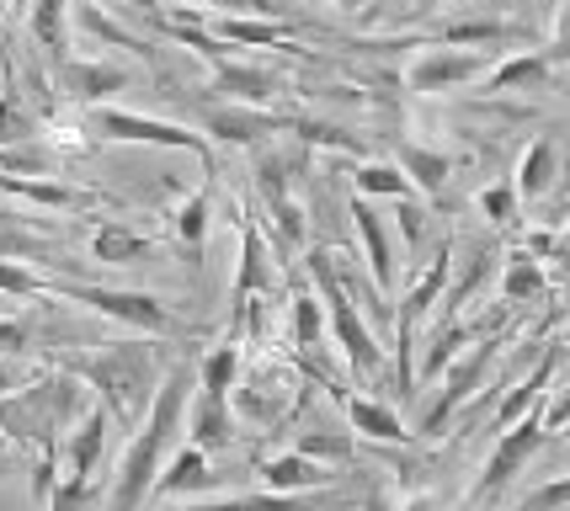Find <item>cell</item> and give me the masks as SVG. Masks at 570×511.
Returning a JSON list of instances; mask_svg holds the SVG:
<instances>
[{"label": "cell", "mask_w": 570, "mask_h": 511, "mask_svg": "<svg viewBox=\"0 0 570 511\" xmlns=\"http://www.w3.org/2000/svg\"><path fill=\"white\" fill-rule=\"evenodd\" d=\"M193 390H198V357L181 352V357H171V367H166V379H160V390L149 400L145 421L128 432L124 453H118V469H112V480H107L101 511H145L149 501H155V485H160L166 463H171V453L187 442Z\"/></svg>", "instance_id": "obj_1"}, {"label": "cell", "mask_w": 570, "mask_h": 511, "mask_svg": "<svg viewBox=\"0 0 570 511\" xmlns=\"http://www.w3.org/2000/svg\"><path fill=\"white\" fill-rule=\"evenodd\" d=\"M59 367H70L75 379H86L97 400L112 411L118 426H139L149 411V400L166 379V352H160V336H128V341H101L97 352H70Z\"/></svg>", "instance_id": "obj_2"}, {"label": "cell", "mask_w": 570, "mask_h": 511, "mask_svg": "<svg viewBox=\"0 0 570 511\" xmlns=\"http://www.w3.org/2000/svg\"><path fill=\"white\" fill-rule=\"evenodd\" d=\"M86 415V379L70 367L32 373L27 384L0 394V432L27 448H59V438Z\"/></svg>", "instance_id": "obj_3"}, {"label": "cell", "mask_w": 570, "mask_h": 511, "mask_svg": "<svg viewBox=\"0 0 570 511\" xmlns=\"http://www.w3.org/2000/svg\"><path fill=\"white\" fill-rule=\"evenodd\" d=\"M304 267H309V283H315V293H321V304H325L336 352L347 357L352 384H357V390L379 384V379H384V346L373 336V320H363V309H357V293H352L347 277L336 272V250H331V245H315V250L304 256Z\"/></svg>", "instance_id": "obj_4"}, {"label": "cell", "mask_w": 570, "mask_h": 511, "mask_svg": "<svg viewBox=\"0 0 570 511\" xmlns=\"http://www.w3.org/2000/svg\"><path fill=\"white\" fill-rule=\"evenodd\" d=\"M304 390H309V379L298 373L294 357H277L273 346H267V352H256V357L240 367V384L229 390V405H235V421L283 426V421L304 405Z\"/></svg>", "instance_id": "obj_5"}, {"label": "cell", "mask_w": 570, "mask_h": 511, "mask_svg": "<svg viewBox=\"0 0 570 511\" xmlns=\"http://www.w3.org/2000/svg\"><path fill=\"white\" fill-rule=\"evenodd\" d=\"M49 298H70L80 309H91L101 320H118L134 336H181V320L171 315V304H160L145 288H107V283H53Z\"/></svg>", "instance_id": "obj_6"}, {"label": "cell", "mask_w": 570, "mask_h": 511, "mask_svg": "<svg viewBox=\"0 0 570 511\" xmlns=\"http://www.w3.org/2000/svg\"><path fill=\"white\" fill-rule=\"evenodd\" d=\"M80 122L97 145H149V149H187L198 160H214V145L203 128H181V122L149 118V112H124V107H80Z\"/></svg>", "instance_id": "obj_7"}, {"label": "cell", "mask_w": 570, "mask_h": 511, "mask_svg": "<svg viewBox=\"0 0 570 511\" xmlns=\"http://www.w3.org/2000/svg\"><path fill=\"white\" fill-rule=\"evenodd\" d=\"M549 442H554V432L544 426V405H533L522 421H512L507 432H497V448H491L485 469L474 474V485H470V507H491V501H501L507 485L544 453Z\"/></svg>", "instance_id": "obj_8"}, {"label": "cell", "mask_w": 570, "mask_h": 511, "mask_svg": "<svg viewBox=\"0 0 570 511\" xmlns=\"http://www.w3.org/2000/svg\"><path fill=\"white\" fill-rule=\"evenodd\" d=\"M501 352V336H480L470 346V352H459L453 363H448L443 373V390H438V400L422 411V426H416V438H443L448 421L470 405L474 394H480V384H485V373H491V363H497Z\"/></svg>", "instance_id": "obj_9"}, {"label": "cell", "mask_w": 570, "mask_h": 511, "mask_svg": "<svg viewBox=\"0 0 570 511\" xmlns=\"http://www.w3.org/2000/svg\"><path fill=\"white\" fill-rule=\"evenodd\" d=\"M277 288V250L267 240V229L250 219V208H240V262H235V288H229V336L240 341V315L256 293Z\"/></svg>", "instance_id": "obj_10"}, {"label": "cell", "mask_w": 570, "mask_h": 511, "mask_svg": "<svg viewBox=\"0 0 570 511\" xmlns=\"http://www.w3.org/2000/svg\"><path fill=\"white\" fill-rule=\"evenodd\" d=\"M491 75V53L480 49H453V43H438V49H422L405 70V91L416 97H443V91H459V86H474Z\"/></svg>", "instance_id": "obj_11"}, {"label": "cell", "mask_w": 570, "mask_h": 511, "mask_svg": "<svg viewBox=\"0 0 570 511\" xmlns=\"http://www.w3.org/2000/svg\"><path fill=\"white\" fill-rule=\"evenodd\" d=\"M198 128L208 134V139H219V145H267V139H277V134H288V118H277V112H267V107H256V101H208L203 107Z\"/></svg>", "instance_id": "obj_12"}, {"label": "cell", "mask_w": 570, "mask_h": 511, "mask_svg": "<svg viewBox=\"0 0 570 511\" xmlns=\"http://www.w3.org/2000/svg\"><path fill=\"white\" fill-rule=\"evenodd\" d=\"M112 411L107 405H86V415L75 421L70 432L59 438V474H75V480H107L101 463H107V442H112Z\"/></svg>", "instance_id": "obj_13"}, {"label": "cell", "mask_w": 570, "mask_h": 511, "mask_svg": "<svg viewBox=\"0 0 570 511\" xmlns=\"http://www.w3.org/2000/svg\"><path fill=\"white\" fill-rule=\"evenodd\" d=\"M347 214L357 224V245H363V267H368L373 288L384 298H395L400 288V256H395V235H390V219L373 208V197H347Z\"/></svg>", "instance_id": "obj_14"}, {"label": "cell", "mask_w": 570, "mask_h": 511, "mask_svg": "<svg viewBox=\"0 0 570 511\" xmlns=\"http://www.w3.org/2000/svg\"><path fill=\"white\" fill-rule=\"evenodd\" d=\"M128 86V70L124 65H101V59H65V65H53V91L59 101H70V107H97L107 101L112 91H124Z\"/></svg>", "instance_id": "obj_15"}, {"label": "cell", "mask_w": 570, "mask_h": 511, "mask_svg": "<svg viewBox=\"0 0 570 511\" xmlns=\"http://www.w3.org/2000/svg\"><path fill=\"white\" fill-rule=\"evenodd\" d=\"M256 474H262V490H277V495H315V490H331L342 474H336V463H321L309 459V453H267V459L256 463Z\"/></svg>", "instance_id": "obj_16"}, {"label": "cell", "mask_w": 570, "mask_h": 511, "mask_svg": "<svg viewBox=\"0 0 570 511\" xmlns=\"http://www.w3.org/2000/svg\"><path fill=\"white\" fill-rule=\"evenodd\" d=\"M187 442H198L203 453H229L235 448V405L224 390H193V405H187Z\"/></svg>", "instance_id": "obj_17"}, {"label": "cell", "mask_w": 570, "mask_h": 511, "mask_svg": "<svg viewBox=\"0 0 570 511\" xmlns=\"http://www.w3.org/2000/svg\"><path fill=\"white\" fill-rule=\"evenodd\" d=\"M560 166H566V149H560V139L554 134H539L533 145L522 149L518 160V197L522 208H544L549 197H554V187H560Z\"/></svg>", "instance_id": "obj_18"}, {"label": "cell", "mask_w": 570, "mask_h": 511, "mask_svg": "<svg viewBox=\"0 0 570 511\" xmlns=\"http://www.w3.org/2000/svg\"><path fill=\"white\" fill-rule=\"evenodd\" d=\"M560 363H566V346L554 341V346H549L544 357H539V363L528 367V373H522V379H518V384H512V390L501 394V405H497V411H491V426H497V432H507V426H512V421H522V415L533 411V405H544L549 379L560 373Z\"/></svg>", "instance_id": "obj_19"}, {"label": "cell", "mask_w": 570, "mask_h": 511, "mask_svg": "<svg viewBox=\"0 0 570 511\" xmlns=\"http://www.w3.org/2000/svg\"><path fill=\"white\" fill-rule=\"evenodd\" d=\"M208 32L229 43V49H277V43H288L298 27L283 22V17H246V11H219V17H208Z\"/></svg>", "instance_id": "obj_20"}, {"label": "cell", "mask_w": 570, "mask_h": 511, "mask_svg": "<svg viewBox=\"0 0 570 511\" xmlns=\"http://www.w3.org/2000/svg\"><path fill=\"white\" fill-rule=\"evenodd\" d=\"M480 336H491L485 331V320H470V315H453V320H438V331H432V341H426V357L416 363V384H432V379H443L448 363L464 352V346H474Z\"/></svg>", "instance_id": "obj_21"}, {"label": "cell", "mask_w": 570, "mask_h": 511, "mask_svg": "<svg viewBox=\"0 0 570 511\" xmlns=\"http://www.w3.org/2000/svg\"><path fill=\"white\" fill-rule=\"evenodd\" d=\"M208 229H214V170H208V181H203L198 193H187V197H181V208L171 214V240L181 245L187 267H198V262H203V245H208Z\"/></svg>", "instance_id": "obj_22"}, {"label": "cell", "mask_w": 570, "mask_h": 511, "mask_svg": "<svg viewBox=\"0 0 570 511\" xmlns=\"http://www.w3.org/2000/svg\"><path fill=\"white\" fill-rule=\"evenodd\" d=\"M277 86H283V75L267 70V65H240V59H214V91L224 101H256V107H267L277 97Z\"/></svg>", "instance_id": "obj_23"}, {"label": "cell", "mask_w": 570, "mask_h": 511, "mask_svg": "<svg viewBox=\"0 0 570 511\" xmlns=\"http://www.w3.org/2000/svg\"><path fill=\"white\" fill-rule=\"evenodd\" d=\"M342 415H347V426L357 432V438H368V442H411L416 432H405V421H400L395 405H384V400H373V394H352L342 400Z\"/></svg>", "instance_id": "obj_24"}, {"label": "cell", "mask_w": 570, "mask_h": 511, "mask_svg": "<svg viewBox=\"0 0 570 511\" xmlns=\"http://www.w3.org/2000/svg\"><path fill=\"white\" fill-rule=\"evenodd\" d=\"M544 293H549V272L528 245L501 256V304L518 309V304H533V298H544Z\"/></svg>", "instance_id": "obj_25"}, {"label": "cell", "mask_w": 570, "mask_h": 511, "mask_svg": "<svg viewBox=\"0 0 570 511\" xmlns=\"http://www.w3.org/2000/svg\"><path fill=\"white\" fill-rule=\"evenodd\" d=\"M91 256L101 267H145L155 256V240L139 235V229H128V224H97L91 229Z\"/></svg>", "instance_id": "obj_26"}, {"label": "cell", "mask_w": 570, "mask_h": 511, "mask_svg": "<svg viewBox=\"0 0 570 511\" xmlns=\"http://www.w3.org/2000/svg\"><path fill=\"white\" fill-rule=\"evenodd\" d=\"M549 70H554L549 49L512 53V59L491 65V75H485V91H491V97H507V91H539V86L549 80Z\"/></svg>", "instance_id": "obj_27"}, {"label": "cell", "mask_w": 570, "mask_h": 511, "mask_svg": "<svg viewBox=\"0 0 570 511\" xmlns=\"http://www.w3.org/2000/svg\"><path fill=\"white\" fill-rule=\"evenodd\" d=\"M181 490H198V495H214V469H208V453H203L198 442H181L166 463V474H160V485H155V501L160 495H181Z\"/></svg>", "instance_id": "obj_28"}, {"label": "cell", "mask_w": 570, "mask_h": 511, "mask_svg": "<svg viewBox=\"0 0 570 511\" xmlns=\"http://www.w3.org/2000/svg\"><path fill=\"white\" fill-rule=\"evenodd\" d=\"M325 331H331V320H325V304L315 288H298L288 293V352H309V346H325Z\"/></svg>", "instance_id": "obj_29"}, {"label": "cell", "mask_w": 570, "mask_h": 511, "mask_svg": "<svg viewBox=\"0 0 570 511\" xmlns=\"http://www.w3.org/2000/svg\"><path fill=\"white\" fill-rule=\"evenodd\" d=\"M352 193L400 203V197H416V181L400 170V160H373V155H363V160L352 166Z\"/></svg>", "instance_id": "obj_30"}, {"label": "cell", "mask_w": 570, "mask_h": 511, "mask_svg": "<svg viewBox=\"0 0 570 511\" xmlns=\"http://www.w3.org/2000/svg\"><path fill=\"white\" fill-rule=\"evenodd\" d=\"M32 38H38V49L49 53L53 65H65L70 59V0H32Z\"/></svg>", "instance_id": "obj_31"}, {"label": "cell", "mask_w": 570, "mask_h": 511, "mask_svg": "<svg viewBox=\"0 0 570 511\" xmlns=\"http://www.w3.org/2000/svg\"><path fill=\"white\" fill-rule=\"evenodd\" d=\"M395 160H400V170L416 181V193H426V197H443V187H448V176H453V160H448L443 149H426V145H405L395 149Z\"/></svg>", "instance_id": "obj_32"}, {"label": "cell", "mask_w": 570, "mask_h": 511, "mask_svg": "<svg viewBox=\"0 0 570 511\" xmlns=\"http://www.w3.org/2000/svg\"><path fill=\"white\" fill-rule=\"evenodd\" d=\"M0 193L27 197V203H43V208H86V203H91V193H80V187L38 181V176H11V170H0Z\"/></svg>", "instance_id": "obj_33"}, {"label": "cell", "mask_w": 570, "mask_h": 511, "mask_svg": "<svg viewBox=\"0 0 570 511\" xmlns=\"http://www.w3.org/2000/svg\"><path fill=\"white\" fill-rule=\"evenodd\" d=\"M166 511H309V495L250 490V495H208V501H193V507H166Z\"/></svg>", "instance_id": "obj_34"}, {"label": "cell", "mask_w": 570, "mask_h": 511, "mask_svg": "<svg viewBox=\"0 0 570 511\" xmlns=\"http://www.w3.org/2000/svg\"><path fill=\"white\" fill-rule=\"evenodd\" d=\"M512 38H522V32L501 17H464V22H448L438 32V43H453V49H485V43H512Z\"/></svg>", "instance_id": "obj_35"}, {"label": "cell", "mask_w": 570, "mask_h": 511, "mask_svg": "<svg viewBox=\"0 0 570 511\" xmlns=\"http://www.w3.org/2000/svg\"><path fill=\"white\" fill-rule=\"evenodd\" d=\"M22 139H43V118L27 107V97L17 91V80L0 91V149L22 145Z\"/></svg>", "instance_id": "obj_36"}, {"label": "cell", "mask_w": 570, "mask_h": 511, "mask_svg": "<svg viewBox=\"0 0 570 511\" xmlns=\"http://www.w3.org/2000/svg\"><path fill=\"white\" fill-rule=\"evenodd\" d=\"M357 432H336V426H309V432H298L294 438V448L298 453H309V459H321V463H336V469H342V463H352V453H357Z\"/></svg>", "instance_id": "obj_37"}, {"label": "cell", "mask_w": 570, "mask_h": 511, "mask_svg": "<svg viewBox=\"0 0 570 511\" xmlns=\"http://www.w3.org/2000/svg\"><path fill=\"white\" fill-rule=\"evenodd\" d=\"M0 170H11V176H53L59 155H53L49 139H22V145L0 149Z\"/></svg>", "instance_id": "obj_38"}, {"label": "cell", "mask_w": 570, "mask_h": 511, "mask_svg": "<svg viewBox=\"0 0 570 511\" xmlns=\"http://www.w3.org/2000/svg\"><path fill=\"white\" fill-rule=\"evenodd\" d=\"M480 214H485V224H497V229H512V224L522 219V197H518V181L507 176V181H491V187H480Z\"/></svg>", "instance_id": "obj_39"}, {"label": "cell", "mask_w": 570, "mask_h": 511, "mask_svg": "<svg viewBox=\"0 0 570 511\" xmlns=\"http://www.w3.org/2000/svg\"><path fill=\"white\" fill-rule=\"evenodd\" d=\"M75 22L86 27V32H97L101 43H112V49H134V53H155L145 43V38H134V32H128V27H118V22H107V17H101V6L97 0H86V6H75Z\"/></svg>", "instance_id": "obj_40"}, {"label": "cell", "mask_w": 570, "mask_h": 511, "mask_svg": "<svg viewBox=\"0 0 570 511\" xmlns=\"http://www.w3.org/2000/svg\"><path fill=\"white\" fill-rule=\"evenodd\" d=\"M0 293H6V298H49V277H38L32 267L0 256Z\"/></svg>", "instance_id": "obj_41"}, {"label": "cell", "mask_w": 570, "mask_h": 511, "mask_svg": "<svg viewBox=\"0 0 570 511\" xmlns=\"http://www.w3.org/2000/svg\"><path fill=\"white\" fill-rule=\"evenodd\" d=\"M426 219H432V214H426L422 197H400L395 203V229H400V240L411 245V250H422L426 245Z\"/></svg>", "instance_id": "obj_42"}, {"label": "cell", "mask_w": 570, "mask_h": 511, "mask_svg": "<svg viewBox=\"0 0 570 511\" xmlns=\"http://www.w3.org/2000/svg\"><path fill=\"white\" fill-rule=\"evenodd\" d=\"M570 507V474L566 480H549V485H539L533 495H522L518 511H566Z\"/></svg>", "instance_id": "obj_43"}, {"label": "cell", "mask_w": 570, "mask_h": 511, "mask_svg": "<svg viewBox=\"0 0 570 511\" xmlns=\"http://www.w3.org/2000/svg\"><path fill=\"white\" fill-rule=\"evenodd\" d=\"M549 59H554V65H570V0H560V11H554V32H549Z\"/></svg>", "instance_id": "obj_44"}, {"label": "cell", "mask_w": 570, "mask_h": 511, "mask_svg": "<svg viewBox=\"0 0 570 511\" xmlns=\"http://www.w3.org/2000/svg\"><path fill=\"white\" fill-rule=\"evenodd\" d=\"M566 421H570V384L560 394H549V400H544V426L554 432V438L566 432Z\"/></svg>", "instance_id": "obj_45"}, {"label": "cell", "mask_w": 570, "mask_h": 511, "mask_svg": "<svg viewBox=\"0 0 570 511\" xmlns=\"http://www.w3.org/2000/svg\"><path fill=\"white\" fill-rule=\"evenodd\" d=\"M203 6H219V11H246V17H277V11H283L277 0H203Z\"/></svg>", "instance_id": "obj_46"}, {"label": "cell", "mask_w": 570, "mask_h": 511, "mask_svg": "<svg viewBox=\"0 0 570 511\" xmlns=\"http://www.w3.org/2000/svg\"><path fill=\"white\" fill-rule=\"evenodd\" d=\"M277 6H342V11H363L368 0H277Z\"/></svg>", "instance_id": "obj_47"}, {"label": "cell", "mask_w": 570, "mask_h": 511, "mask_svg": "<svg viewBox=\"0 0 570 511\" xmlns=\"http://www.w3.org/2000/svg\"><path fill=\"white\" fill-rule=\"evenodd\" d=\"M549 262H560V267H570V219L560 224V240H554V256Z\"/></svg>", "instance_id": "obj_48"}, {"label": "cell", "mask_w": 570, "mask_h": 511, "mask_svg": "<svg viewBox=\"0 0 570 511\" xmlns=\"http://www.w3.org/2000/svg\"><path fill=\"white\" fill-rule=\"evenodd\" d=\"M554 11H560V0H544V17L554 22Z\"/></svg>", "instance_id": "obj_49"}, {"label": "cell", "mask_w": 570, "mask_h": 511, "mask_svg": "<svg viewBox=\"0 0 570 511\" xmlns=\"http://www.w3.org/2000/svg\"><path fill=\"white\" fill-rule=\"evenodd\" d=\"M416 6H438V0H416Z\"/></svg>", "instance_id": "obj_50"}, {"label": "cell", "mask_w": 570, "mask_h": 511, "mask_svg": "<svg viewBox=\"0 0 570 511\" xmlns=\"http://www.w3.org/2000/svg\"><path fill=\"white\" fill-rule=\"evenodd\" d=\"M566 304H570V288H566Z\"/></svg>", "instance_id": "obj_51"}, {"label": "cell", "mask_w": 570, "mask_h": 511, "mask_svg": "<svg viewBox=\"0 0 570 511\" xmlns=\"http://www.w3.org/2000/svg\"><path fill=\"white\" fill-rule=\"evenodd\" d=\"M97 6H101V0H97Z\"/></svg>", "instance_id": "obj_52"}]
</instances>
